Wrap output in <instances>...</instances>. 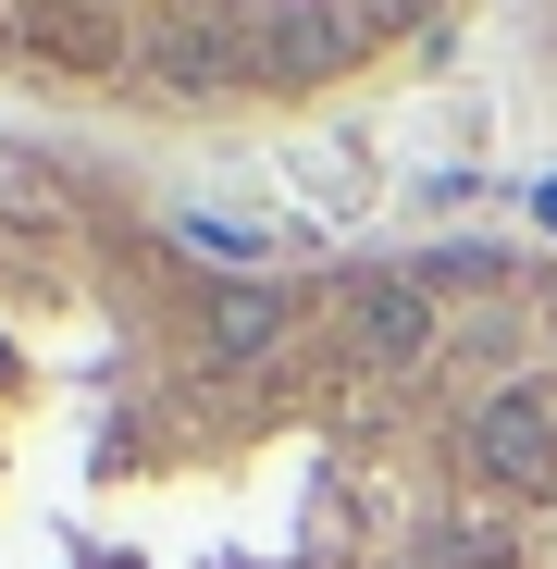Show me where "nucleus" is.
Here are the masks:
<instances>
[{"label":"nucleus","mask_w":557,"mask_h":569,"mask_svg":"<svg viewBox=\"0 0 557 569\" xmlns=\"http://www.w3.org/2000/svg\"><path fill=\"white\" fill-rule=\"evenodd\" d=\"M471 0H0V100L74 124H310L434 62Z\"/></svg>","instance_id":"nucleus-2"},{"label":"nucleus","mask_w":557,"mask_h":569,"mask_svg":"<svg viewBox=\"0 0 557 569\" xmlns=\"http://www.w3.org/2000/svg\"><path fill=\"white\" fill-rule=\"evenodd\" d=\"M557 260L223 248L0 137V569H545Z\"/></svg>","instance_id":"nucleus-1"}]
</instances>
